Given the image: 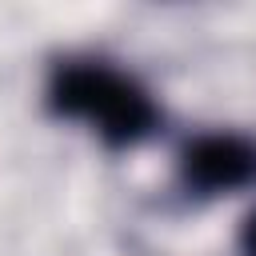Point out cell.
Instances as JSON below:
<instances>
[{
    "label": "cell",
    "instance_id": "7a4b0ae2",
    "mask_svg": "<svg viewBox=\"0 0 256 256\" xmlns=\"http://www.w3.org/2000/svg\"><path fill=\"white\" fill-rule=\"evenodd\" d=\"M180 176L196 192H232L256 176V144L232 132L196 136L180 152Z\"/></svg>",
    "mask_w": 256,
    "mask_h": 256
},
{
    "label": "cell",
    "instance_id": "3957f363",
    "mask_svg": "<svg viewBox=\"0 0 256 256\" xmlns=\"http://www.w3.org/2000/svg\"><path fill=\"white\" fill-rule=\"evenodd\" d=\"M240 244H244V256H256V212L244 220V236H240Z\"/></svg>",
    "mask_w": 256,
    "mask_h": 256
},
{
    "label": "cell",
    "instance_id": "6da1fadb",
    "mask_svg": "<svg viewBox=\"0 0 256 256\" xmlns=\"http://www.w3.org/2000/svg\"><path fill=\"white\" fill-rule=\"evenodd\" d=\"M52 108L88 120L112 144H136L156 128V104L148 100V92L104 64L60 68L52 80Z\"/></svg>",
    "mask_w": 256,
    "mask_h": 256
}]
</instances>
